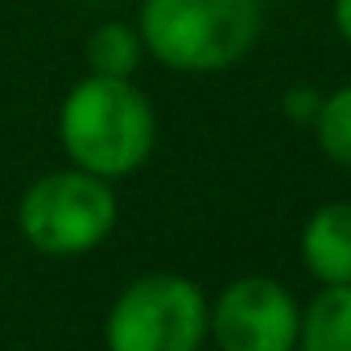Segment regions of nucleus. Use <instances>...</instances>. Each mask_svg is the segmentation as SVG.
I'll return each mask as SVG.
<instances>
[{"instance_id": "7", "label": "nucleus", "mask_w": 351, "mask_h": 351, "mask_svg": "<svg viewBox=\"0 0 351 351\" xmlns=\"http://www.w3.org/2000/svg\"><path fill=\"white\" fill-rule=\"evenodd\" d=\"M298 347L302 351H351V285H326L310 302Z\"/></svg>"}, {"instance_id": "10", "label": "nucleus", "mask_w": 351, "mask_h": 351, "mask_svg": "<svg viewBox=\"0 0 351 351\" xmlns=\"http://www.w3.org/2000/svg\"><path fill=\"white\" fill-rule=\"evenodd\" d=\"M281 108H285V116L293 124H314V116L322 108V91H314V87H289L285 99H281Z\"/></svg>"}, {"instance_id": "5", "label": "nucleus", "mask_w": 351, "mask_h": 351, "mask_svg": "<svg viewBox=\"0 0 351 351\" xmlns=\"http://www.w3.org/2000/svg\"><path fill=\"white\" fill-rule=\"evenodd\" d=\"M207 330L215 335L219 351H298L302 314L285 285L244 277L219 293Z\"/></svg>"}, {"instance_id": "6", "label": "nucleus", "mask_w": 351, "mask_h": 351, "mask_svg": "<svg viewBox=\"0 0 351 351\" xmlns=\"http://www.w3.org/2000/svg\"><path fill=\"white\" fill-rule=\"evenodd\" d=\"M302 256L322 285H351V203H322L310 215Z\"/></svg>"}, {"instance_id": "8", "label": "nucleus", "mask_w": 351, "mask_h": 351, "mask_svg": "<svg viewBox=\"0 0 351 351\" xmlns=\"http://www.w3.org/2000/svg\"><path fill=\"white\" fill-rule=\"evenodd\" d=\"M83 58L91 66V75H108V79H132L141 58H145V42L141 29L128 21H104L91 29Z\"/></svg>"}, {"instance_id": "9", "label": "nucleus", "mask_w": 351, "mask_h": 351, "mask_svg": "<svg viewBox=\"0 0 351 351\" xmlns=\"http://www.w3.org/2000/svg\"><path fill=\"white\" fill-rule=\"evenodd\" d=\"M314 136L330 161L351 169V83L322 95V108L314 116Z\"/></svg>"}, {"instance_id": "3", "label": "nucleus", "mask_w": 351, "mask_h": 351, "mask_svg": "<svg viewBox=\"0 0 351 351\" xmlns=\"http://www.w3.org/2000/svg\"><path fill=\"white\" fill-rule=\"evenodd\" d=\"M21 236L46 256H79L108 240L116 228V195L108 178L79 165L38 178L17 207Z\"/></svg>"}, {"instance_id": "1", "label": "nucleus", "mask_w": 351, "mask_h": 351, "mask_svg": "<svg viewBox=\"0 0 351 351\" xmlns=\"http://www.w3.org/2000/svg\"><path fill=\"white\" fill-rule=\"evenodd\" d=\"M58 141L79 169L112 182L149 161L157 141V116L132 79L87 75L62 99Z\"/></svg>"}, {"instance_id": "11", "label": "nucleus", "mask_w": 351, "mask_h": 351, "mask_svg": "<svg viewBox=\"0 0 351 351\" xmlns=\"http://www.w3.org/2000/svg\"><path fill=\"white\" fill-rule=\"evenodd\" d=\"M335 29L351 46V0H335Z\"/></svg>"}, {"instance_id": "2", "label": "nucleus", "mask_w": 351, "mask_h": 351, "mask_svg": "<svg viewBox=\"0 0 351 351\" xmlns=\"http://www.w3.org/2000/svg\"><path fill=\"white\" fill-rule=\"evenodd\" d=\"M145 54L182 75H215L248 58L261 38V0H141Z\"/></svg>"}, {"instance_id": "4", "label": "nucleus", "mask_w": 351, "mask_h": 351, "mask_svg": "<svg viewBox=\"0 0 351 351\" xmlns=\"http://www.w3.org/2000/svg\"><path fill=\"white\" fill-rule=\"evenodd\" d=\"M211 326L195 281L153 273L132 281L108 314V351H199Z\"/></svg>"}]
</instances>
